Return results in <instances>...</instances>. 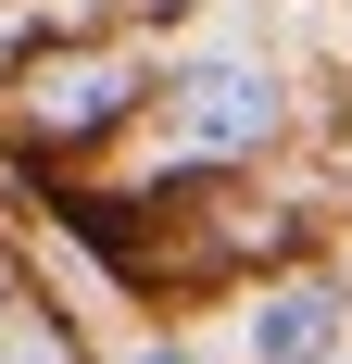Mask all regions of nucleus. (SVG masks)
<instances>
[{
  "mask_svg": "<svg viewBox=\"0 0 352 364\" xmlns=\"http://www.w3.org/2000/svg\"><path fill=\"white\" fill-rule=\"evenodd\" d=\"M164 113H176V151H264L277 139V75L264 63H189Z\"/></svg>",
  "mask_w": 352,
  "mask_h": 364,
  "instance_id": "obj_1",
  "label": "nucleus"
},
{
  "mask_svg": "<svg viewBox=\"0 0 352 364\" xmlns=\"http://www.w3.org/2000/svg\"><path fill=\"white\" fill-rule=\"evenodd\" d=\"M327 339H340V301L327 289H277L252 314V364H327Z\"/></svg>",
  "mask_w": 352,
  "mask_h": 364,
  "instance_id": "obj_2",
  "label": "nucleus"
},
{
  "mask_svg": "<svg viewBox=\"0 0 352 364\" xmlns=\"http://www.w3.org/2000/svg\"><path fill=\"white\" fill-rule=\"evenodd\" d=\"M113 101H126V88H113V63H88V75H51V88H38V126H101Z\"/></svg>",
  "mask_w": 352,
  "mask_h": 364,
  "instance_id": "obj_3",
  "label": "nucleus"
},
{
  "mask_svg": "<svg viewBox=\"0 0 352 364\" xmlns=\"http://www.w3.org/2000/svg\"><path fill=\"white\" fill-rule=\"evenodd\" d=\"M0 352H13V364H76V352H63V327H26V314L0 327Z\"/></svg>",
  "mask_w": 352,
  "mask_h": 364,
  "instance_id": "obj_4",
  "label": "nucleus"
},
{
  "mask_svg": "<svg viewBox=\"0 0 352 364\" xmlns=\"http://www.w3.org/2000/svg\"><path fill=\"white\" fill-rule=\"evenodd\" d=\"M139 364H189V352H139Z\"/></svg>",
  "mask_w": 352,
  "mask_h": 364,
  "instance_id": "obj_5",
  "label": "nucleus"
}]
</instances>
